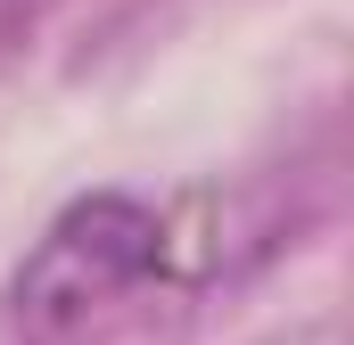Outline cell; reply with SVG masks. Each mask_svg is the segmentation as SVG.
<instances>
[{"label":"cell","mask_w":354,"mask_h":345,"mask_svg":"<svg viewBox=\"0 0 354 345\" xmlns=\"http://www.w3.org/2000/svg\"><path fill=\"white\" fill-rule=\"evenodd\" d=\"M165 255V222L132 197H83L50 222V239L33 247V263L17 271V321L25 337L66 345L91 329L107 304H124Z\"/></svg>","instance_id":"obj_1"}]
</instances>
